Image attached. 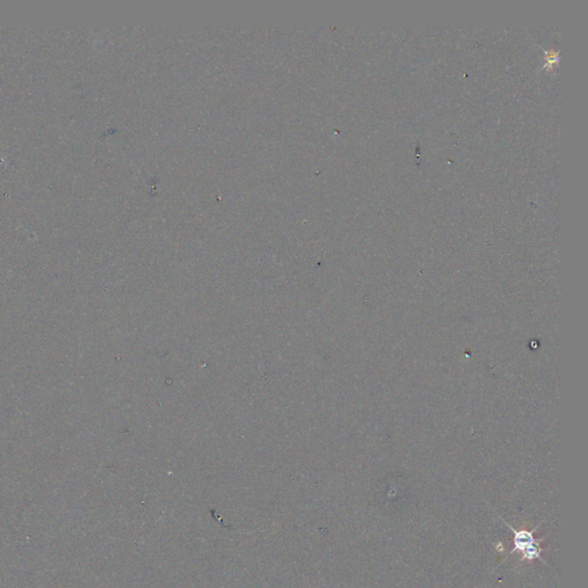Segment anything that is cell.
Masks as SVG:
<instances>
[{"mask_svg": "<svg viewBox=\"0 0 588 588\" xmlns=\"http://www.w3.org/2000/svg\"><path fill=\"white\" fill-rule=\"evenodd\" d=\"M503 522L513 531V549L510 553H520L523 560L529 562L536 561V560L545 562L543 558V549L540 547V541H543V539L537 540L534 537V531L537 529H534V531H518L510 524L507 523L506 520H503Z\"/></svg>", "mask_w": 588, "mask_h": 588, "instance_id": "6da1fadb", "label": "cell"}]
</instances>
